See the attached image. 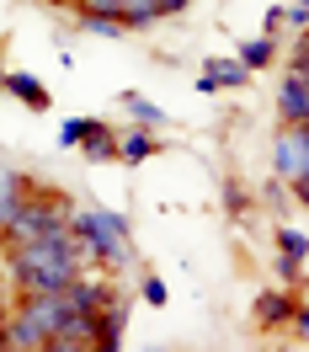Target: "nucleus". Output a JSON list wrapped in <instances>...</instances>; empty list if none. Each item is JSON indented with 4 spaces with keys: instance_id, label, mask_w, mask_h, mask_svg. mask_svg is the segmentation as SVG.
<instances>
[{
    "instance_id": "obj_6",
    "label": "nucleus",
    "mask_w": 309,
    "mask_h": 352,
    "mask_svg": "<svg viewBox=\"0 0 309 352\" xmlns=\"http://www.w3.org/2000/svg\"><path fill=\"white\" fill-rule=\"evenodd\" d=\"M245 80H251V69H245L240 59H208V65H203L198 91H203V96H214V91H224V86H245Z\"/></svg>"
},
{
    "instance_id": "obj_8",
    "label": "nucleus",
    "mask_w": 309,
    "mask_h": 352,
    "mask_svg": "<svg viewBox=\"0 0 309 352\" xmlns=\"http://www.w3.org/2000/svg\"><path fill=\"white\" fill-rule=\"evenodd\" d=\"M5 91H11L27 112H48V91H43L38 75H27V69H5Z\"/></svg>"
},
{
    "instance_id": "obj_5",
    "label": "nucleus",
    "mask_w": 309,
    "mask_h": 352,
    "mask_svg": "<svg viewBox=\"0 0 309 352\" xmlns=\"http://www.w3.org/2000/svg\"><path fill=\"white\" fill-rule=\"evenodd\" d=\"M299 299H304V288H266L262 299H256V326H262V331L288 326V315H293Z\"/></svg>"
},
{
    "instance_id": "obj_4",
    "label": "nucleus",
    "mask_w": 309,
    "mask_h": 352,
    "mask_svg": "<svg viewBox=\"0 0 309 352\" xmlns=\"http://www.w3.org/2000/svg\"><path fill=\"white\" fill-rule=\"evenodd\" d=\"M277 118H283V123H309V75H304V65H288V75L277 80Z\"/></svg>"
},
{
    "instance_id": "obj_13",
    "label": "nucleus",
    "mask_w": 309,
    "mask_h": 352,
    "mask_svg": "<svg viewBox=\"0 0 309 352\" xmlns=\"http://www.w3.org/2000/svg\"><path fill=\"white\" fill-rule=\"evenodd\" d=\"M123 107L133 112V129H160V123H165V112L154 107V102H144V96H139V91H128V96H123Z\"/></svg>"
},
{
    "instance_id": "obj_21",
    "label": "nucleus",
    "mask_w": 309,
    "mask_h": 352,
    "mask_svg": "<svg viewBox=\"0 0 309 352\" xmlns=\"http://www.w3.org/2000/svg\"><path fill=\"white\" fill-rule=\"evenodd\" d=\"M154 6H160V16H181V11L192 6V0H154Z\"/></svg>"
},
{
    "instance_id": "obj_22",
    "label": "nucleus",
    "mask_w": 309,
    "mask_h": 352,
    "mask_svg": "<svg viewBox=\"0 0 309 352\" xmlns=\"http://www.w3.org/2000/svg\"><path fill=\"white\" fill-rule=\"evenodd\" d=\"M0 91H5V65H0Z\"/></svg>"
},
{
    "instance_id": "obj_23",
    "label": "nucleus",
    "mask_w": 309,
    "mask_h": 352,
    "mask_svg": "<svg viewBox=\"0 0 309 352\" xmlns=\"http://www.w3.org/2000/svg\"><path fill=\"white\" fill-rule=\"evenodd\" d=\"M54 6H59V0H54Z\"/></svg>"
},
{
    "instance_id": "obj_17",
    "label": "nucleus",
    "mask_w": 309,
    "mask_h": 352,
    "mask_svg": "<svg viewBox=\"0 0 309 352\" xmlns=\"http://www.w3.org/2000/svg\"><path fill=\"white\" fill-rule=\"evenodd\" d=\"M224 208H229V214H251V192H245L240 182H229V187H224Z\"/></svg>"
},
{
    "instance_id": "obj_20",
    "label": "nucleus",
    "mask_w": 309,
    "mask_h": 352,
    "mask_svg": "<svg viewBox=\"0 0 309 352\" xmlns=\"http://www.w3.org/2000/svg\"><path fill=\"white\" fill-rule=\"evenodd\" d=\"M277 27H283V6H272V11L262 16V32H272V38H277Z\"/></svg>"
},
{
    "instance_id": "obj_11",
    "label": "nucleus",
    "mask_w": 309,
    "mask_h": 352,
    "mask_svg": "<svg viewBox=\"0 0 309 352\" xmlns=\"http://www.w3.org/2000/svg\"><path fill=\"white\" fill-rule=\"evenodd\" d=\"M235 59H240L251 75H256V69H272V59H277V38H272V32H262V38H245Z\"/></svg>"
},
{
    "instance_id": "obj_14",
    "label": "nucleus",
    "mask_w": 309,
    "mask_h": 352,
    "mask_svg": "<svg viewBox=\"0 0 309 352\" xmlns=\"http://www.w3.org/2000/svg\"><path fill=\"white\" fill-rule=\"evenodd\" d=\"M80 27H86L91 38H117V32H123V22H117V16H80Z\"/></svg>"
},
{
    "instance_id": "obj_7",
    "label": "nucleus",
    "mask_w": 309,
    "mask_h": 352,
    "mask_svg": "<svg viewBox=\"0 0 309 352\" xmlns=\"http://www.w3.org/2000/svg\"><path fill=\"white\" fill-rule=\"evenodd\" d=\"M0 347H11V352H38V347H48V336L32 326V320H27L22 309H16V315L0 326Z\"/></svg>"
},
{
    "instance_id": "obj_15",
    "label": "nucleus",
    "mask_w": 309,
    "mask_h": 352,
    "mask_svg": "<svg viewBox=\"0 0 309 352\" xmlns=\"http://www.w3.org/2000/svg\"><path fill=\"white\" fill-rule=\"evenodd\" d=\"M277 278L288 288H304V256H277Z\"/></svg>"
},
{
    "instance_id": "obj_12",
    "label": "nucleus",
    "mask_w": 309,
    "mask_h": 352,
    "mask_svg": "<svg viewBox=\"0 0 309 352\" xmlns=\"http://www.w3.org/2000/svg\"><path fill=\"white\" fill-rule=\"evenodd\" d=\"M117 22H123V32H139V27L160 22V6L154 0H123L117 6Z\"/></svg>"
},
{
    "instance_id": "obj_18",
    "label": "nucleus",
    "mask_w": 309,
    "mask_h": 352,
    "mask_svg": "<svg viewBox=\"0 0 309 352\" xmlns=\"http://www.w3.org/2000/svg\"><path fill=\"white\" fill-rule=\"evenodd\" d=\"M165 299H171V294H165V283H160V278L150 272V278H144V305H154V309H160Z\"/></svg>"
},
{
    "instance_id": "obj_9",
    "label": "nucleus",
    "mask_w": 309,
    "mask_h": 352,
    "mask_svg": "<svg viewBox=\"0 0 309 352\" xmlns=\"http://www.w3.org/2000/svg\"><path fill=\"white\" fill-rule=\"evenodd\" d=\"M80 155H86V160H117V133H112L102 118H86V133H80Z\"/></svg>"
},
{
    "instance_id": "obj_1",
    "label": "nucleus",
    "mask_w": 309,
    "mask_h": 352,
    "mask_svg": "<svg viewBox=\"0 0 309 352\" xmlns=\"http://www.w3.org/2000/svg\"><path fill=\"white\" fill-rule=\"evenodd\" d=\"M11 272H16V283L27 294H48V288H65L80 262H75V251H69V230L59 235H38V241H16L11 251Z\"/></svg>"
},
{
    "instance_id": "obj_16",
    "label": "nucleus",
    "mask_w": 309,
    "mask_h": 352,
    "mask_svg": "<svg viewBox=\"0 0 309 352\" xmlns=\"http://www.w3.org/2000/svg\"><path fill=\"white\" fill-rule=\"evenodd\" d=\"M277 245H283V256H309V241H304V230H277Z\"/></svg>"
},
{
    "instance_id": "obj_19",
    "label": "nucleus",
    "mask_w": 309,
    "mask_h": 352,
    "mask_svg": "<svg viewBox=\"0 0 309 352\" xmlns=\"http://www.w3.org/2000/svg\"><path fill=\"white\" fill-rule=\"evenodd\" d=\"M80 133H86V118H69L65 129H59V144H80Z\"/></svg>"
},
{
    "instance_id": "obj_10",
    "label": "nucleus",
    "mask_w": 309,
    "mask_h": 352,
    "mask_svg": "<svg viewBox=\"0 0 309 352\" xmlns=\"http://www.w3.org/2000/svg\"><path fill=\"white\" fill-rule=\"evenodd\" d=\"M150 155H160V139H154L150 129H133V133L117 139V160H123V166H144Z\"/></svg>"
},
{
    "instance_id": "obj_3",
    "label": "nucleus",
    "mask_w": 309,
    "mask_h": 352,
    "mask_svg": "<svg viewBox=\"0 0 309 352\" xmlns=\"http://www.w3.org/2000/svg\"><path fill=\"white\" fill-rule=\"evenodd\" d=\"M272 171L283 182H309V123H283L272 139Z\"/></svg>"
},
{
    "instance_id": "obj_2",
    "label": "nucleus",
    "mask_w": 309,
    "mask_h": 352,
    "mask_svg": "<svg viewBox=\"0 0 309 352\" xmlns=\"http://www.w3.org/2000/svg\"><path fill=\"white\" fill-rule=\"evenodd\" d=\"M65 230H69L75 262H112V267L128 262V224H123V214H112V208H69Z\"/></svg>"
}]
</instances>
